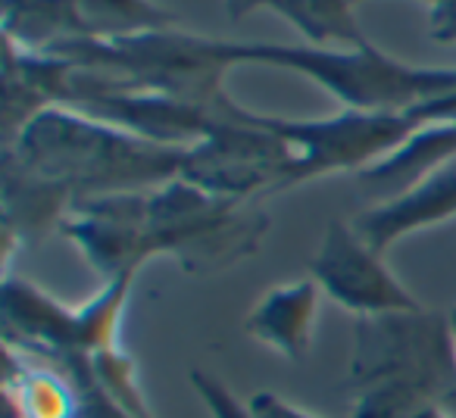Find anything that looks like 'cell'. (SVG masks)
<instances>
[{"label":"cell","mask_w":456,"mask_h":418,"mask_svg":"<svg viewBox=\"0 0 456 418\" xmlns=\"http://www.w3.org/2000/svg\"><path fill=\"white\" fill-rule=\"evenodd\" d=\"M4 153L69 203L163 188L182 178L184 165V147L153 144L66 107L38 113L13 144H4Z\"/></svg>","instance_id":"1"},{"label":"cell","mask_w":456,"mask_h":418,"mask_svg":"<svg viewBox=\"0 0 456 418\" xmlns=\"http://www.w3.org/2000/svg\"><path fill=\"white\" fill-rule=\"evenodd\" d=\"M85 203L128 225L141 269L157 256H172L188 275L225 272L254 256L269 231L266 213L213 197L184 178L153 190L88 197Z\"/></svg>","instance_id":"2"},{"label":"cell","mask_w":456,"mask_h":418,"mask_svg":"<svg viewBox=\"0 0 456 418\" xmlns=\"http://www.w3.org/2000/svg\"><path fill=\"white\" fill-rule=\"evenodd\" d=\"M350 418H412L456 399V341L447 312L356 318L350 356Z\"/></svg>","instance_id":"3"},{"label":"cell","mask_w":456,"mask_h":418,"mask_svg":"<svg viewBox=\"0 0 456 418\" xmlns=\"http://www.w3.org/2000/svg\"><path fill=\"white\" fill-rule=\"evenodd\" d=\"M207 51L225 69L263 66L285 69L316 82L344 109H406L422 100L456 94V69H425L387 57L369 41L354 51H329L310 44L207 38Z\"/></svg>","instance_id":"4"},{"label":"cell","mask_w":456,"mask_h":418,"mask_svg":"<svg viewBox=\"0 0 456 418\" xmlns=\"http://www.w3.org/2000/svg\"><path fill=\"white\" fill-rule=\"evenodd\" d=\"M263 125L294 147L288 188L335 172H366L400 153L425 128L456 122V94L406 109H344L329 119H285L260 113Z\"/></svg>","instance_id":"5"},{"label":"cell","mask_w":456,"mask_h":418,"mask_svg":"<svg viewBox=\"0 0 456 418\" xmlns=\"http://www.w3.org/2000/svg\"><path fill=\"white\" fill-rule=\"evenodd\" d=\"M138 272L103 281L91 300L66 306L28 278H4V343L32 356H97L122 347V318Z\"/></svg>","instance_id":"6"},{"label":"cell","mask_w":456,"mask_h":418,"mask_svg":"<svg viewBox=\"0 0 456 418\" xmlns=\"http://www.w3.org/2000/svg\"><path fill=\"white\" fill-rule=\"evenodd\" d=\"M291 165L294 147L248 109L244 119L184 147L182 178L213 197L248 203L250 197L288 190Z\"/></svg>","instance_id":"7"},{"label":"cell","mask_w":456,"mask_h":418,"mask_svg":"<svg viewBox=\"0 0 456 418\" xmlns=\"http://www.w3.org/2000/svg\"><path fill=\"white\" fill-rule=\"evenodd\" d=\"M375 247H369L350 222H329L319 250L310 260V278L322 287L325 297L356 318L387 316V312H419L425 309L397 275L385 266Z\"/></svg>","instance_id":"8"},{"label":"cell","mask_w":456,"mask_h":418,"mask_svg":"<svg viewBox=\"0 0 456 418\" xmlns=\"http://www.w3.org/2000/svg\"><path fill=\"white\" fill-rule=\"evenodd\" d=\"M78 113L91 116V119L110 122V125L138 134L144 141H153V144L191 147L200 138H207V134H213L216 128L244 119L248 109L238 100L228 103V107H207V103L182 100V97H169V94L128 91V94L94 97Z\"/></svg>","instance_id":"9"},{"label":"cell","mask_w":456,"mask_h":418,"mask_svg":"<svg viewBox=\"0 0 456 418\" xmlns=\"http://www.w3.org/2000/svg\"><path fill=\"white\" fill-rule=\"evenodd\" d=\"M450 219H456V159L431 172L406 194L385 203H372L360 216H354L350 225L369 247L387 253L394 244L410 237L412 231L435 229Z\"/></svg>","instance_id":"10"},{"label":"cell","mask_w":456,"mask_h":418,"mask_svg":"<svg viewBox=\"0 0 456 418\" xmlns=\"http://www.w3.org/2000/svg\"><path fill=\"white\" fill-rule=\"evenodd\" d=\"M319 293H322V287L313 278L273 287L254 306L244 328L254 341L266 343L285 359L304 362L313 343V328H316Z\"/></svg>","instance_id":"11"},{"label":"cell","mask_w":456,"mask_h":418,"mask_svg":"<svg viewBox=\"0 0 456 418\" xmlns=\"http://www.w3.org/2000/svg\"><path fill=\"white\" fill-rule=\"evenodd\" d=\"M453 159H456V122H447V125L425 128L400 153L387 157L385 163L372 165V169L360 172L356 184H360V190L372 203H385L406 194L422 178H428L431 172L453 163Z\"/></svg>","instance_id":"12"},{"label":"cell","mask_w":456,"mask_h":418,"mask_svg":"<svg viewBox=\"0 0 456 418\" xmlns=\"http://www.w3.org/2000/svg\"><path fill=\"white\" fill-rule=\"evenodd\" d=\"M7 418H76V390L51 362L7 347Z\"/></svg>","instance_id":"13"},{"label":"cell","mask_w":456,"mask_h":418,"mask_svg":"<svg viewBox=\"0 0 456 418\" xmlns=\"http://www.w3.org/2000/svg\"><path fill=\"white\" fill-rule=\"evenodd\" d=\"M72 41H122L172 32L178 16L153 0H69Z\"/></svg>","instance_id":"14"},{"label":"cell","mask_w":456,"mask_h":418,"mask_svg":"<svg viewBox=\"0 0 456 418\" xmlns=\"http://www.w3.org/2000/svg\"><path fill=\"white\" fill-rule=\"evenodd\" d=\"M354 0H266V10L294 26L310 47L354 51L369 44Z\"/></svg>","instance_id":"15"},{"label":"cell","mask_w":456,"mask_h":418,"mask_svg":"<svg viewBox=\"0 0 456 418\" xmlns=\"http://www.w3.org/2000/svg\"><path fill=\"white\" fill-rule=\"evenodd\" d=\"M35 359L51 362V366H57L60 372L69 378L72 390H76V418H134L132 412L116 403L101 387V381L94 378L91 356L69 353V356H35Z\"/></svg>","instance_id":"16"},{"label":"cell","mask_w":456,"mask_h":418,"mask_svg":"<svg viewBox=\"0 0 456 418\" xmlns=\"http://www.w3.org/2000/svg\"><path fill=\"white\" fill-rule=\"evenodd\" d=\"M191 387H194V393L200 397V403L207 406V412L213 418H254L248 403H241L235 393L228 390L219 378H213L209 372L194 368V372H191Z\"/></svg>","instance_id":"17"},{"label":"cell","mask_w":456,"mask_h":418,"mask_svg":"<svg viewBox=\"0 0 456 418\" xmlns=\"http://www.w3.org/2000/svg\"><path fill=\"white\" fill-rule=\"evenodd\" d=\"M248 409L254 418H319V415H313V412L300 409V406L288 403L285 397H279V393H273V390H256L254 397H250Z\"/></svg>","instance_id":"18"},{"label":"cell","mask_w":456,"mask_h":418,"mask_svg":"<svg viewBox=\"0 0 456 418\" xmlns=\"http://www.w3.org/2000/svg\"><path fill=\"white\" fill-rule=\"evenodd\" d=\"M428 35L437 44H456V0H431Z\"/></svg>","instance_id":"19"},{"label":"cell","mask_w":456,"mask_h":418,"mask_svg":"<svg viewBox=\"0 0 456 418\" xmlns=\"http://www.w3.org/2000/svg\"><path fill=\"white\" fill-rule=\"evenodd\" d=\"M256 10H266V0H225V13L228 20H248Z\"/></svg>","instance_id":"20"},{"label":"cell","mask_w":456,"mask_h":418,"mask_svg":"<svg viewBox=\"0 0 456 418\" xmlns=\"http://www.w3.org/2000/svg\"><path fill=\"white\" fill-rule=\"evenodd\" d=\"M412 418H453V415H450V403H435V406H425Z\"/></svg>","instance_id":"21"},{"label":"cell","mask_w":456,"mask_h":418,"mask_svg":"<svg viewBox=\"0 0 456 418\" xmlns=\"http://www.w3.org/2000/svg\"><path fill=\"white\" fill-rule=\"evenodd\" d=\"M447 318H450V331H453V341H456V306L447 312ZM453 406H456V399H453Z\"/></svg>","instance_id":"22"}]
</instances>
